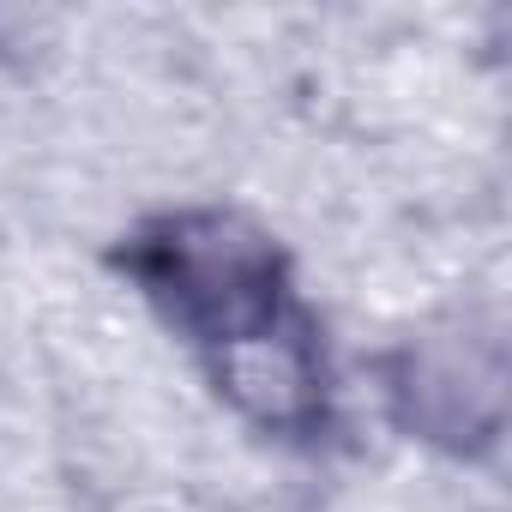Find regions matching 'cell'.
<instances>
[{
  "instance_id": "6da1fadb",
  "label": "cell",
  "mask_w": 512,
  "mask_h": 512,
  "mask_svg": "<svg viewBox=\"0 0 512 512\" xmlns=\"http://www.w3.org/2000/svg\"><path fill=\"white\" fill-rule=\"evenodd\" d=\"M109 266L199 374L314 320L290 247L241 205L193 199L145 211L115 235Z\"/></svg>"
},
{
  "instance_id": "7a4b0ae2",
  "label": "cell",
  "mask_w": 512,
  "mask_h": 512,
  "mask_svg": "<svg viewBox=\"0 0 512 512\" xmlns=\"http://www.w3.org/2000/svg\"><path fill=\"white\" fill-rule=\"evenodd\" d=\"M374 398L410 446L452 464L494 458L506 440V398H512L500 314L452 302L410 320L374 356Z\"/></svg>"
}]
</instances>
